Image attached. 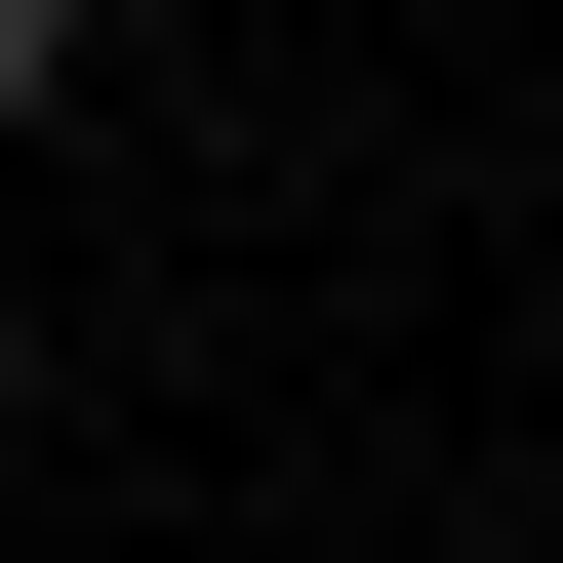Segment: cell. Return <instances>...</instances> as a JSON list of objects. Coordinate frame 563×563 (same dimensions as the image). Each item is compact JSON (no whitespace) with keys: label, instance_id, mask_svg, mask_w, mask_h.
<instances>
[{"label":"cell","instance_id":"cell-1","mask_svg":"<svg viewBox=\"0 0 563 563\" xmlns=\"http://www.w3.org/2000/svg\"><path fill=\"white\" fill-rule=\"evenodd\" d=\"M0 121H81V0H0Z\"/></svg>","mask_w":563,"mask_h":563}]
</instances>
